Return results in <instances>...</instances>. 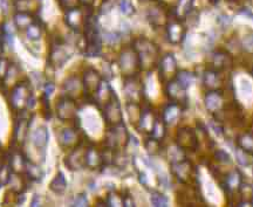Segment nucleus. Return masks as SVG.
I'll return each mask as SVG.
<instances>
[{
  "instance_id": "obj_46",
  "label": "nucleus",
  "mask_w": 253,
  "mask_h": 207,
  "mask_svg": "<svg viewBox=\"0 0 253 207\" xmlns=\"http://www.w3.org/2000/svg\"><path fill=\"white\" fill-rule=\"evenodd\" d=\"M213 158H214V161L218 163H221V164H230L231 163V157L229 153L221 149H218L214 151Z\"/></svg>"
},
{
  "instance_id": "obj_48",
  "label": "nucleus",
  "mask_w": 253,
  "mask_h": 207,
  "mask_svg": "<svg viewBox=\"0 0 253 207\" xmlns=\"http://www.w3.org/2000/svg\"><path fill=\"white\" fill-rule=\"evenodd\" d=\"M119 7L120 11L126 15H131L135 13L134 6L129 0H119Z\"/></svg>"
},
{
  "instance_id": "obj_2",
  "label": "nucleus",
  "mask_w": 253,
  "mask_h": 207,
  "mask_svg": "<svg viewBox=\"0 0 253 207\" xmlns=\"http://www.w3.org/2000/svg\"><path fill=\"white\" fill-rule=\"evenodd\" d=\"M8 104L13 111H25L36 105V97L28 81H18L8 94Z\"/></svg>"
},
{
  "instance_id": "obj_11",
  "label": "nucleus",
  "mask_w": 253,
  "mask_h": 207,
  "mask_svg": "<svg viewBox=\"0 0 253 207\" xmlns=\"http://www.w3.org/2000/svg\"><path fill=\"white\" fill-rule=\"evenodd\" d=\"M175 143L179 150L188 152H196L199 146L197 134L192 128L189 127H182L177 130Z\"/></svg>"
},
{
  "instance_id": "obj_31",
  "label": "nucleus",
  "mask_w": 253,
  "mask_h": 207,
  "mask_svg": "<svg viewBox=\"0 0 253 207\" xmlns=\"http://www.w3.org/2000/svg\"><path fill=\"white\" fill-rule=\"evenodd\" d=\"M86 168L90 169V170H96V169L103 168L102 150L97 149L93 144H89L87 147Z\"/></svg>"
},
{
  "instance_id": "obj_52",
  "label": "nucleus",
  "mask_w": 253,
  "mask_h": 207,
  "mask_svg": "<svg viewBox=\"0 0 253 207\" xmlns=\"http://www.w3.org/2000/svg\"><path fill=\"white\" fill-rule=\"evenodd\" d=\"M103 39L108 43H110V45H114V43H118L120 41V35L118 33L106 32L103 34Z\"/></svg>"
},
{
  "instance_id": "obj_23",
  "label": "nucleus",
  "mask_w": 253,
  "mask_h": 207,
  "mask_svg": "<svg viewBox=\"0 0 253 207\" xmlns=\"http://www.w3.org/2000/svg\"><path fill=\"white\" fill-rule=\"evenodd\" d=\"M157 117L158 115L155 112L153 106L150 104H145L144 106H142L140 120H138L137 124L135 125L136 129H137V131H140L141 134L150 135Z\"/></svg>"
},
{
  "instance_id": "obj_34",
  "label": "nucleus",
  "mask_w": 253,
  "mask_h": 207,
  "mask_svg": "<svg viewBox=\"0 0 253 207\" xmlns=\"http://www.w3.org/2000/svg\"><path fill=\"white\" fill-rule=\"evenodd\" d=\"M32 144L39 150H43L48 143V131L46 127H38L31 135Z\"/></svg>"
},
{
  "instance_id": "obj_43",
  "label": "nucleus",
  "mask_w": 253,
  "mask_h": 207,
  "mask_svg": "<svg viewBox=\"0 0 253 207\" xmlns=\"http://www.w3.org/2000/svg\"><path fill=\"white\" fill-rule=\"evenodd\" d=\"M25 33H26V36L28 40L36 41V40H39L41 35H42V28H41L40 25L36 21V23H33L31 26H28L26 28Z\"/></svg>"
},
{
  "instance_id": "obj_21",
  "label": "nucleus",
  "mask_w": 253,
  "mask_h": 207,
  "mask_svg": "<svg viewBox=\"0 0 253 207\" xmlns=\"http://www.w3.org/2000/svg\"><path fill=\"white\" fill-rule=\"evenodd\" d=\"M26 162L27 157L21 151V146L13 145L12 144L11 150L6 153V163H7L11 171L17 172V173H24Z\"/></svg>"
},
{
  "instance_id": "obj_59",
  "label": "nucleus",
  "mask_w": 253,
  "mask_h": 207,
  "mask_svg": "<svg viewBox=\"0 0 253 207\" xmlns=\"http://www.w3.org/2000/svg\"><path fill=\"white\" fill-rule=\"evenodd\" d=\"M141 1H155V0H141Z\"/></svg>"
},
{
  "instance_id": "obj_24",
  "label": "nucleus",
  "mask_w": 253,
  "mask_h": 207,
  "mask_svg": "<svg viewBox=\"0 0 253 207\" xmlns=\"http://www.w3.org/2000/svg\"><path fill=\"white\" fill-rule=\"evenodd\" d=\"M31 118L26 116H21L19 114V117L17 118L13 128V135H12V144L13 145L23 146L28 135V129H30Z\"/></svg>"
},
{
  "instance_id": "obj_20",
  "label": "nucleus",
  "mask_w": 253,
  "mask_h": 207,
  "mask_svg": "<svg viewBox=\"0 0 253 207\" xmlns=\"http://www.w3.org/2000/svg\"><path fill=\"white\" fill-rule=\"evenodd\" d=\"M167 39L171 45H179L184 41L186 36V27L182 20L171 18L166 26Z\"/></svg>"
},
{
  "instance_id": "obj_1",
  "label": "nucleus",
  "mask_w": 253,
  "mask_h": 207,
  "mask_svg": "<svg viewBox=\"0 0 253 207\" xmlns=\"http://www.w3.org/2000/svg\"><path fill=\"white\" fill-rule=\"evenodd\" d=\"M131 46L137 54L141 71H151L157 68L161 60V51L156 43L145 36H138L134 39Z\"/></svg>"
},
{
  "instance_id": "obj_7",
  "label": "nucleus",
  "mask_w": 253,
  "mask_h": 207,
  "mask_svg": "<svg viewBox=\"0 0 253 207\" xmlns=\"http://www.w3.org/2000/svg\"><path fill=\"white\" fill-rule=\"evenodd\" d=\"M130 140V135L126 130L125 123H120L114 127H109L104 137V146L113 150H123Z\"/></svg>"
},
{
  "instance_id": "obj_14",
  "label": "nucleus",
  "mask_w": 253,
  "mask_h": 207,
  "mask_svg": "<svg viewBox=\"0 0 253 207\" xmlns=\"http://www.w3.org/2000/svg\"><path fill=\"white\" fill-rule=\"evenodd\" d=\"M158 77H160L161 82L168 83L169 81L173 80L178 73V66H177L176 58L171 53L161 56V60L158 62Z\"/></svg>"
},
{
  "instance_id": "obj_26",
  "label": "nucleus",
  "mask_w": 253,
  "mask_h": 207,
  "mask_svg": "<svg viewBox=\"0 0 253 207\" xmlns=\"http://www.w3.org/2000/svg\"><path fill=\"white\" fill-rule=\"evenodd\" d=\"M62 92L63 96H67L77 101L78 99L84 96V86H82V80L77 75H71L62 82Z\"/></svg>"
},
{
  "instance_id": "obj_54",
  "label": "nucleus",
  "mask_w": 253,
  "mask_h": 207,
  "mask_svg": "<svg viewBox=\"0 0 253 207\" xmlns=\"http://www.w3.org/2000/svg\"><path fill=\"white\" fill-rule=\"evenodd\" d=\"M54 89H55L54 83H52V82L45 83L43 84V96L48 99V97L52 95L53 93H54Z\"/></svg>"
},
{
  "instance_id": "obj_57",
  "label": "nucleus",
  "mask_w": 253,
  "mask_h": 207,
  "mask_svg": "<svg viewBox=\"0 0 253 207\" xmlns=\"http://www.w3.org/2000/svg\"><path fill=\"white\" fill-rule=\"evenodd\" d=\"M4 163H6V153L2 152L0 149V165L4 164Z\"/></svg>"
},
{
  "instance_id": "obj_60",
  "label": "nucleus",
  "mask_w": 253,
  "mask_h": 207,
  "mask_svg": "<svg viewBox=\"0 0 253 207\" xmlns=\"http://www.w3.org/2000/svg\"><path fill=\"white\" fill-rule=\"evenodd\" d=\"M252 75H253V68H252Z\"/></svg>"
},
{
  "instance_id": "obj_40",
  "label": "nucleus",
  "mask_w": 253,
  "mask_h": 207,
  "mask_svg": "<svg viewBox=\"0 0 253 207\" xmlns=\"http://www.w3.org/2000/svg\"><path fill=\"white\" fill-rule=\"evenodd\" d=\"M149 136L156 138L158 140H163L164 137L167 136V124L164 123L161 116H158L156 122H155V125L153 128V131Z\"/></svg>"
},
{
  "instance_id": "obj_13",
  "label": "nucleus",
  "mask_w": 253,
  "mask_h": 207,
  "mask_svg": "<svg viewBox=\"0 0 253 207\" xmlns=\"http://www.w3.org/2000/svg\"><path fill=\"white\" fill-rule=\"evenodd\" d=\"M82 86H84V96L86 97L88 101L91 102L95 93L99 89L101 82H102V76L96 69L89 67L84 69L82 74Z\"/></svg>"
},
{
  "instance_id": "obj_44",
  "label": "nucleus",
  "mask_w": 253,
  "mask_h": 207,
  "mask_svg": "<svg viewBox=\"0 0 253 207\" xmlns=\"http://www.w3.org/2000/svg\"><path fill=\"white\" fill-rule=\"evenodd\" d=\"M150 202L155 207H166L169 204V199L160 192H153L150 196Z\"/></svg>"
},
{
  "instance_id": "obj_22",
  "label": "nucleus",
  "mask_w": 253,
  "mask_h": 207,
  "mask_svg": "<svg viewBox=\"0 0 253 207\" xmlns=\"http://www.w3.org/2000/svg\"><path fill=\"white\" fill-rule=\"evenodd\" d=\"M226 93L227 89L208 90L204 96V104L208 111L214 114V112L220 110L226 103Z\"/></svg>"
},
{
  "instance_id": "obj_30",
  "label": "nucleus",
  "mask_w": 253,
  "mask_h": 207,
  "mask_svg": "<svg viewBox=\"0 0 253 207\" xmlns=\"http://www.w3.org/2000/svg\"><path fill=\"white\" fill-rule=\"evenodd\" d=\"M183 110H184L183 106L177 104V103L169 102L166 106H164L161 117H162L164 123L167 124V127L168 125H173L178 122L179 118H181Z\"/></svg>"
},
{
  "instance_id": "obj_38",
  "label": "nucleus",
  "mask_w": 253,
  "mask_h": 207,
  "mask_svg": "<svg viewBox=\"0 0 253 207\" xmlns=\"http://www.w3.org/2000/svg\"><path fill=\"white\" fill-rule=\"evenodd\" d=\"M49 189L56 194H62L67 189V181L62 172H58L49 184Z\"/></svg>"
},
{
  "instance_id": "obj_16",
  "label": "nucleus",
  "mask_w": 253,
  "mask_h": 207,
  "mask_svg": "<svg viewBox=\"0 0 253 207\" xmlns=\"http://www.w3.org/2000/svg\"><path fill=\"white\" fill-rule=\"evenodd\" d=\"M79 106L77 101L69 99L67 96L60 97L55 105V114L58 118L62 122H72L75 121L78 117Z\"/></svg>"
},
{
  "instance_id": "obj_3",
  "label": "nucleus",
  "mask_w": 253,
  "mask_h": 207,
  "mask_svg": "<svg viewBox=\"0 0 253 207\" xmlns=\"http://www.w3.org/2000/svg\"><path fill=\"white\" fill-rule=\"evenodd\" d=\"M84 54L88 58H96L102 52V36L97 28V20L93 14L87 19L84 28Z\"/></svg>"
},
{
  "instance_id": "obj_18",
  "label": "nucleus",
  "mask_w": 253,
  "mask_h": 207,
  "mask_svg": "<svg viewBox=\"0 0 253 207\" xmlns=\"http://www.w3.org/2000/svg\"><path fill=\"white\" fill-rule=\"evenodd\" d=\"M88 145L84 144V140L78 146L73 147L72 151L65 158V164L69 170L80 171L86 168V153Z\"/></svg>"
},
{
  "instance_id": "obj_5",
  "label": "nucleus",
  "mask_w": 253,
  "mask_h": 207,
  "mask_svg": "<svg viewBox=\"0 0 253 207\" xmlns=\"http://www.w3.org/2000/svg\"><path fill=\"white\" fill-rule=\"evenodd\" d=\"M212 115L214 121L218 122V123H227L236 125V127L244 123L245 120L242 105H240L237 101L226 102L225 105H224L220 110H218Z\"/></svg>"
},
{
  "instance_id": "obj_32",
  "label": "nucleus",
  "mask_w": 253,
  "mask_h": 207,
  "mask_svg": "<svg viewBox=\"0 0 253 207\" xmlns=\"http://www.w3.org/2000/svg\"><path fill=\"white\" fill-rule=\"evenodd\" d=\"M192 8H194V0H178L175 7L171 8L172 17L183 21L189 17Z\"/></svg>"
},
{
  "instance_id": "obj_51",
  "label": "nucleus",
  "mask_w": 253,
  "mask_h": 207,
  "mask_svg": "<svg viewBox=\"0 0 253 207\" xmlns=\"http://www.w3.org/2000/svg\"><path fill=\"white\" fill-rule=\"evenodd\" d=\"M242 46L245 49V52L253 54V35H246L243 40Z\"/></svg>"
},
{
  "instance_id": "obj_49",
  "label": "nucleus",
  "mask_w": 253,
  "mask_h": 207,
  "mask_svg": "<svg viewBox=\"0 0 253 207\" xmlns=\"http://www.w3.org/2000/svg\"><path fill=\"white\" fill-rule=\"evenodd\" d=\"M59 4L62 9L69 11V9H74L81 6V0H59Z\"/></svg>"
},
{
  "instance_id": "obj_8",
  "label": "nucleus",
  "mask_w": 253,
  "mask_h": 207,
  "mask_svg": "<svg viewBox=\"0 0 253 207\" xmlns=\"http://www.w3.org/2000/svg\"><path fill=\"white\" fill-rule=\"evenodd\" d=\"M171 18V8L168 7L166 2L160 1V0L155 2L153 6H150L149 9L147 11L148 21L155 28L166 27Z\"/></svg>"
},
{
  "instance_id": "obj_28",
  "label": "nucleus",
  "mask_w": 253,
  "mask_h": 207,
  "mask_svg": "<svg viewBox=\"0 0 253 207\" xmlns=\"http://www.w3.org/2000/svg\"><path fill=\"white\" fill-rule=\"evenodd\" d=\"M224 74L220 71L208 69L203 74V86L207 90H218V89H227V83L224 78Z\"/></svg>"
},
{
  "instance_id": "obj_53",
  "label": "nucleus",
  "mask_w": 253,
  "mask_h": 207,
  "mask_svg": "<svg viewBox=\"0 0 253 207\" xmlns=\"http://www.w3.org/2000/svg\"><path fill=\"white\" fill-rule=\"evenodd\" d=\"M237 157H238V158H237V161H238L240 165H245L246 166V165L250 164V159L248 158L249 155L246 152L243 151V150H240L239 147L237 149Z\"/></svg>"
},
{
  "instance_id": "obj_61",
  "label": "nucleus",
  "mask_w": 253,
  "mask_h": 207,
  "mask_svg": "<svg viewBox=\"0 0 253 207\" xmlns=\"http://www.w3.org/2000/svg\"><path fill=\"white\" fill-rule=\"evenodd\" d=\"M235 1H236V0H235Z\"/></svg>"
},
{
  "instance_id": "obj_29",
  "label": "nucleus",
  "mask_w": 253,
  "mask_h": 207,
  "mask_svg": "<svg viewBox=\"0 0 253 207\" xmlns=\"http://www.w3.org/2000/svg\"><path fill=\"white\" fill-rule=\"evenodd\" d=\"M114 94H115V92H114V90L112 89V87H110L108 81L102 80V82H101L99 89H97V92L95 93V95L93 96V100H91V102H93L94 104H96L97 106H99L100 109H102L103 106L109 102V100L112 99Z\"/></svg>"
},
{
  "instance_id": "obj_50",
  "label": "nucleus",
  "mask_w": 253,
  "mask_h": 207,
  "mask_svg": "<svg viewBox=\"0 0 253 207\" xmlns=\"http://www.w3.org/2000/svg\"><path fill=\"white\" fill-rule=\"evenodd\" d=\"M88 204L89 203H88L87 197L84 196V193L78 194V196L74 198V200H73V206L75 207H86L88 206Z\"/></svg>"
},
{
  "instance_id": "obj_25",
  "label": "nucleus",
  "mask_w": 253,
  "mask_h": 207,
  "mask_svg": "<svg viewBox=\"0 0 253 207\" xmlns=\"http://www.w3.org/2000/svg\"><path fill=\"white\" fill-rule=\"evenodd\" d=\"M177 203L181 206H196L199 203H204L201 193L196 185H184V189L177 193Z\"/></svg>"
},
{
  "instance_id": "obj_10",
  "label": "nucleus",
  "mask_w": 253,
  "mask_h": 207,
  "mask_svg": "<svg viewBox=\"0 0 253 207\" xmlns=\"http://www.w3.org/2000/svg\"><path fill=\"white\" fill-rule=\"evenodd\" d=\"M91 14H93V9H91L90 6H86V7L80 6V7L66 11L65 23L73 31L80 32V31H84L87 19Z\"/></svg>"
},
{
  "instance_id": "obj_36",
  "label": "nucleus",
  "mask_w": 253,
  "mask_h": 207,
  "mask_svg": "<svg viewBox=\"0 0 253 207\" xmlns=\"http://www.w3.org/2000/svg\"><path fill=\"white\" fill-rule=\"evenodd\" d=\"M14 25L18 30L26 31L28 26H31L32 24L36 23V17L31 13V12H17L14 14L13 18Z\"/></svg>"
},
{
  "instance_id": "obj_58",
  "label": "nucleus",
  "mask_w": 253,
  "mask_h": 207,
  "mask_svg": "<svg viewBox=\"0 0 253 207\" xmlns=\"http://www.w3.org/2000/svg\"><path fill=\"white\" fill-rule=\"evenodd\" d=\"M209 2H210L211 5H213V6H216L218 2H219V0H209Z\"/></svg>"
},
{
  "instance_id": "obj_6",
  "label": "nucleus",
  "mask_w": 253,
  "mask_h": 207,
  "mask_svg": "<svg viewBox=\"0 0 253 207\" xmlns=\"http://www.w3.org/2000/svg\"><path fill=\"white\" fill-rule=\"evenodd\" d=\"M118 64L123 77L135 76V75H138V73L141 71L137 54H136L132 46L123 47L119 54Z\"/></svg>"
},
{
  "instance_id": "obj_27",
  "label": "nucleus",
  "mask_w": 253,
  "mask_h": 207,
  "mask_svg": "<svg viewBox=\"0 0 253 207\" xmlns=\"http://www.w3.org/2000/svg\"><path fill=\"white\" fill-rule=\"evenodd\" d=\"M84 139H82V135L74 128H66L60 130L58 134V142L62 149H73L78 146Z\"/></svg>"
},
{
  "instance_id": "obj_47",
  "label": "nucleus",
  "mask_w": 253,
  "mask_h": 207,
  "mask_svg": "<svg viewBox=\"0 0 253 207\" xmlns=\"http://www.w3.org/2000/svg\"><path fill=\"white\" fill-rule=\"evenodd\" d=\"M107 206H123V196L116 192H110L107 198Z\"/></svg>"
},
{
  "instance_id": "obj_37",
  "label": "nucleus",
  "mask_w": 253,
  "mask_h": 207,
  "mask_svg": "<svg viewBox=\"0 0 253 207\" xmlns=\"http://www.w3.org/2000/svg\"><path fill=\"white\" fill-rule=\"evenodd\" d=\"M237 145L240 150L248 153L249 156L253 157V133H243L240 134L236 139Z\"/></svg>"
},
{
  "instance_id": "obj_17",
  "label": "nucleus",
  "mask_w": 253,
  "mask_h": 207,
  "mask_svg": "<svg viewBox=\"0 0 253 207\" xmlns=\"http://www.w3.org/2000/svg\"><path fill=\"white\" fill-rule=\"evenodd\" d=\"M102 116L106 124L109 127H114L123 122V115L121 109V103L119 101V97L116 94H114L109 102L103 106L102 109Z\"/></svg>"
},
{
  "instance_id": "obj_35",
  "label": "nucleus",
  "mask_w": 253,
  "mask_h": 207,
  "mask_svg": "<svg viewBox=\"0 0 253 207\" xmlns=\"http://www.w3.org/2000/svg\"><path fill=\"white\" fill-rule=\"evenodd\" d=\"M24 174L28 180L34 181V183H40L43 178L42 169L39 165H37L36 163L28 161V159L26 162V166H25Z\"/></svg>"
},
{
  "instance_id": "obj_56",
  "label": "nucleus",
  "mask_w": 253,
  "mask_h": 207,
  "mask_svg": "<svg viewBox=\"0 0 253 207\" xmlns=\"http://www.w3.org/2000/svg\"><path fill=\"white\" fill-rule=\"evenodd\" d=\"M41 198L39 196H36L33 198V200H32V204H31V206H41V200H40Z\"/></svg>"
},
{
  "instance_id": "obj_55",
  "label": "nucleus",
  "mask_w": 253,
  "mask_h": 207,
  "mask_svg": "<svg viewBox=\"0 0 253 207\" xmlns=\"http://www.w3.org/2000/svg\"><path fill=\"white\" fill-rule=\"evenodd\" d=\"M6 41V31L2 25H0V51H2V46Z\"/></svg>"
},
{
  "instance_id": "obj_42",
  "label": "nucleus",
  "mask_w": 253,
  "mask_h": 207,
  "mask_svg": "<svg viewBox=\"0 0 253 207\" xmlns=\"http://www.w3.org/2000/svg\"><path fill=\"white\" fill-rule=\"evenodd\" d=\"M126 111H128L129 120H130L131 124L134 125L137 124L138 120H140L141 111H142V108L140 106V104H137V103L126 102Z\"/></svg>"
},
{
  "instance_id": "obj_4",
  "label": "nucleus",
  "mask_w": 253,
  "mask_h": 207,
  "mask_svg": "<svg viewBox=\"0 0 253 207\" xmlns=\"http://www.w3.org/2000/svg\"><path fill=\"white\" fill-rule=\"evenodd\" d=\"M170 170L173 177L182 185H196L198 181V172L194 163L186 158L171 162Z\"/></svg>"
},
{
  "instance_id": "obj_15",
  "label": "nucleus",
  "mask_w": 253,
  "mask_h": 207,
  "mask_svg": "<svg viewBox=\"0 0 253 207\" xmlns=\"http://www.w3.org/2000/svg\"><path fill=\"white\" fill-rule=\"evenodd\" d=\"M232 67L233 56L225 49H216L211 53L207 65L208 69H212V70L220 71V73H226Z\"/></svg>"
},
{
  "instance_id": "obj_12",
  "label": "nucleus",
  "mask_w": 253,
  "mask_h": 207,
  "mask_svg": "<svg viewBox=\"0 0 253 207\" xmlns=\"http://www.w3.org/2000/svg\"><path fill=\"white\" fill-rule=\"evenodd\" d=\"M72 56V52L61 39L54 40V42L50 45L48 53V64L53 68H61Z\"/></svg>"
},
{
  "instance_id": "obj_9",
  "label": "nucleus",
  "mask_w": 253,
  "mask_h": 207,
  "mask_svg": "<svg viewBox=\"0 0 253 207\" xmlns=\"http://www.w3.org/2000/svg\"><path fill=\"white\" fill-rule=\"evenodd\" d=\"M123 93H125L126 102L141 104L144 101V84L138 75L125 77Z\"/></svg>"
},
{
  "instance_id": "obj_39",
  "label": "nucleus",
  "mask_w": 253,
  "mask_h": 207,
  "mask_svg": "<svg viewBox=\"0 0 253 207\" xmlns=\"http://www.w3.org/2000/svg\"><path fill=\"white\" fill-rule=\"evenodd\" d=\"M144 147L150 156H157L162 151V140L149 136L144 140Z\"/></svg>"
},
{
  "instance_id": "obj_45",
  "label": "nucleus",
  "mask_w": 253,
  "mask_h": 207,
  "mask_svg": "<svg viewBox=\"0 0 253 207\" xmlns=\"http://www.w3.org/2000/svg\"><path fill=\"white\" fill-rule=\"evenodd\" d=\"M9 66H11V62H9L6 58L0 56V86H4L5 78L7 76Z\"/></svg>"
},
{
  "instance_id": "obj_19",
  "label": "nucleus",
  "mask_w": 253,
  "mask_h": 207,
  "mask_svg": "<svg viewBox=\"0 0 253 207\" xmlns=\"http://www.w3.org/2000/svg\"><path fill=\"white\" fill-rule=\"evenodd\" d=\"M164 92H166V96L168 97V100H169L170 102L177 103V104L183 106L184 109L186 108V105H188L189 103L186 88L183 87L178 81L173 78V80L166 83V89H164Z\"/></svg>"
},
{
  "instance_id": "obj_33",
  "label": "nucleus",
  "mask_w": 253,
  "mask_h": 207,
  "mask_svg": "<svg viewBox=\"0 0 253 207\" xmlns=\"http://www.w3.org/2000/svg\"><path fill=\"white\" fill-rule=\"evenodd\" d=\"M27 178L25 177L24 173H17V172H12L9 175L7 186L9 187L8 190L13 191L15 193H25L27 186Z\"/></svg>"
},
{
  "instance_id": "obj_41",
  "label": "nucleus",
  "mask_w": 253,
  "mask_h": 207,
  "mask_svg": "<svg viewBox=\"0 0 253 207\" xmlns=\"http://www.w3.org/2000/svg\"><path fill=\"white\" fill-rule=\"evenodd\" d=\"M195 78H196L195 74L191 73V71H189V70H178V73H177L175 80L178 81V82L181 83L183 87L188 89V88L191 86L192 83H194Z\"/></svg>"
}]
</instances>
